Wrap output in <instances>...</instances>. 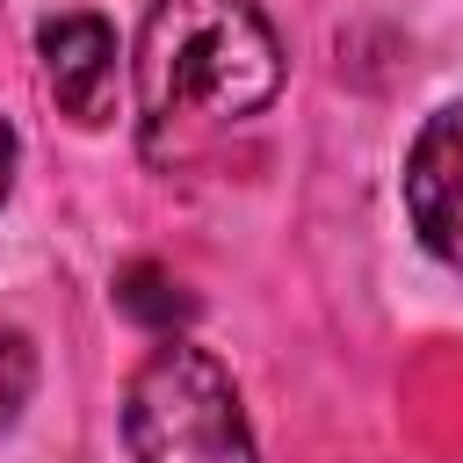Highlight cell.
<instances>
[{
    "mask_svg": "<svg viewBox=\"0 0 463 463\" xmlns=\"http://www.w3.org/2000/svg\"><path fill=\"white\" fill-rule=\"evenodd\" d=\"M14 130H7V116H0V203H7V188H14Z\"/></svg>",
    "mask_w": 463,
    "mask_h": 463,
    "instance_id": "obj_7",
    "label": "cell"
},
{
    "mask_svg": "<svg viewBox=\"0 0 463 463\" xmlns=\"http://www.w3.org/2000/svg\"><path fill=\"white\" fill-rule=\"evenodd\" d=\"M282 94V43L253 0H152L137 29V116L159 152L181 123H246Z\"/></svg>",
    "mask_w": 463,
    "mask_h": 463,
    "instance_id": "obj_1",
    "label": "cell"
},
{
    "mask_svg": "<svg viewBox=\"0 0 463 463\" xmlns=\"http://www.w3.org/2000/svg\"><path fill=\"white\" fill-rule=\"evenodd\" d=\"M130 463H260L232 369L195 340H159L123 391Z\"/></svg>",
    "mask_w": 463,
    "mask_h": 463,
    "instance_id": "obj_2",
    "label": "cell"
},
{
    "mask_svg": "<svg viewBox=\"0 0 463 463\" xmlns=\"http://www.w3.org/2000/svg\"><path fill=\"white\" fill-rule=\"evenodd\" d=\"M405 210L434 260L463 275V101L434 109L405 152Z\"/></svg>",
    "mask_w": 463,
    "mask_h": 463,
    "instance_id": "obj_3",
    "label": "cell"
},
{
    "mask_svg": "<svg viewBox=\"0 0 463 463\" xmlns=\"http://www.w3.org/2000/svg\"><path fill=\"white\" fill-rule=\"evenodd\" d=\"M29 391H36V347H29V333H22V326H7V318H0V434L22 420Z\"/></svg>",
    "mask_w": 463,
    "mask_h": 463,
    "instance_id": "obj_6",
    "label": "cell"
},
{
    "mask_svg": "<svg viewBox=\"0 0 463 463\" xmlns=\"http://www.w3.org/2000/svg\"><path fill=\"white\" fill-rule=\"evenodd\" d=\"M36 58H43V87L72 123H109L116 109V29L101 14H51L36 29Z\"/></svg>",
    "mask_w": 463,
    "mask_h": 463,
    "instance_id": "obj_4",
    "label": "cell"
},
{
    "mask_svg": "<svg viewBox=\"0 0 463 463\" xmlns=\"http://www.w3.org/2000/svg\"><path fill=\"white\" fill-rule=\"evenodd\" d=\"M116 304H123L137 326L166 333V340H174V326L195 318V297H181V282H174L166 268H152V260H130V268L116 275Z\"/></svg>",
    "mask_w": 463,
    "mask_h": 463,
    "instance_id": "obj_5",
    "label": "cell"
}]
</instances>
